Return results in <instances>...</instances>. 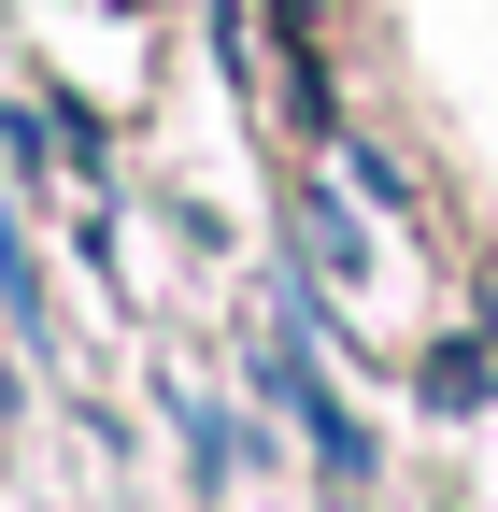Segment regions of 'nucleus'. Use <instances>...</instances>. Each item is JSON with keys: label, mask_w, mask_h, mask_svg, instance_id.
Returning <instances> with one entry per match:
<instances>
[{"label": "nucleus", "mask_w": 498, "mask_h": 512, "mask_svg": "<svg viewBox=\"0 0 498 512\" xmlns=\"http://www.w3.org/2000/svg\"><path fill=\"white\" fill-rule=\"evenodd\" d=\"M271 43H285V114L314 128H342V100H328V0H271Z\"/></svg>", "instance_id": "f257e3e1"}, {"label": "nucleus", "mask_w": 498, "mask_h": 512, "mask_svg": "<svg viewBox=\"0 0 498 512\" xmlns=\"http://www.w3.org/2000/svg\"><path fill=\"white\" fill-rule=\"evenodd\" d=\"M413 384H427V399H442V413H470V399H484V342H442V356L413 370Z\"/></svg>", "instance_id": "f03ea898"}]
</instances>
